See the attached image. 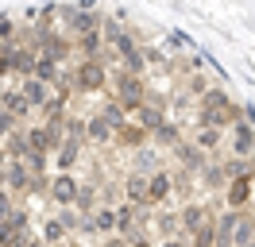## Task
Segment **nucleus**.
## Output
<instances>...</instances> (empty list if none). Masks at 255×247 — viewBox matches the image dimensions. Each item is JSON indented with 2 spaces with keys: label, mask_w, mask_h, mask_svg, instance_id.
I'll use <instances>...</instances> for the list:
<instances>
[{
  "label": "nucleus",
  "mask_w": 255,
  "mask_h": 247,
  "mask_svg": "<svg viewBox=\"0 0 255 247\" xmlns=\"http://www.w3.org/2000/svg\"><path fill=\"white\" fill-rule=\"evenodd\" d=\"M0 108H4L16 124L31 116V105H27V97H23L19 89H4V93H0Z\"/></svg>",
  "instance_id": "obj_11"
},
{
  "label": "nucleus",
  "mask_w": 255,
  "mask_h": 247,
  "mask_svg": "<svg viewBox=\"0 0 255 247\" xmlns=\"http://www.w3.org/2000/svg\"><path fill=\"white\" fill-rule=\"evenodd\" d=\"M74 209H78L81 216H89L97 209V193H93V185H81L78 182V197H74Z\"/></svg>",
  "instance_id": "obj_32"
},
{
  "label": "nucleus",
  "mask_w": 255,
  "mask_h": 247,
  "mask_svg": "<svg viewBox=\"0 0 255 247\" xmlns=\"http://www.w3.org/2000/svg\"><path fill=\"white\" fill-rule=\"evenodd\" d=\"M47 193H50V201H54L58 209H74V197H78V178H74L70 170H62L58 178H50V182H47Z\"/></svg>",
  "instance_id": "obj_5"
},
{
  "label": "nucleus",
  "mask_w": 255,
  "mask_h": 247,
  "mask_svg": "<svg viewBox=\"0 0 255 247\" xmlns=\"http://www.w3.org/2000/svg\"><path fill=\"white\" fill-rule=\"evenodd\" d=\"M244 247H255V240H252V244H244Z\"/></svg>",
  "instance_id": "obj_51"
},
{
  "label": "nucleus",
  "mask_w": 255,
  "mask_h": 247,
  "mask_svg": "<svg viewBox=\"0 0 255 247\" xmlns=\"http://www.w3.org/2000/svg\"><path fill=\"white\" fill-rule=\"evenodd\" d=\"M58 74H62V70H58V62H54V58H47V54H39V58H35V70H31L35 81L54 85V81H58Z\"/></svg>",
  "instance_id": "obj_22"
},
{
  "label": "nucleus",
  "mask_w": 255,
  "mask_h": 247,
  "mask_svg": "<svg viewBox=\"0 0 255 247\" xmlns=\"http://www.w3.org/2000/svg\"><path fill=\"white\" fill-rule=\"evenodd\" d=\"M97 116H101V120L109 124L112 131H116V127H124V124H128V112H124V108H120V105H116L112 97H109V101H105V105H101V112H97Z\"/></svg>",
  "instance_id": "obj_26"
},
{
  "label": "nucleus",
  "mask_w": 255,
  "mask_h": 247,
  "mask_svg": "<svg viewBox=\"0 0 255 247\" xmlns=\"http://www.w3.org/2000/svg\"><path fill=\"white\" fill-rule=\"evenodd\" d=\"M197 178H201L209 189H224V182H228V178H224V170H221V162H205Z\"/></svg>",
  "instance_id": "obj_31"
},
{
  "label": "nucleus",
  "mask_w": 255,
  "mask_h": 247,
  "mask_svg": "<svg viewBox=\"0 0 255 247\" xmlns=\"http://www.w3.org/2000/svg\"><path fill=\"white\" fill-rule=\"evenodd\" d=\"M252 240H255V220L240 209V220H236V228H232V247H244V244H252Z\"/></svg>",
  "instance_id": "obj_23"
},
{
  "label": "nucleus",
  "mask_w": 255,
  "mask_h": 247,
  "mask_svg": "<svg viewBox=\"0 0 255 247\" xmlns=\"http://www.w3.org/2000/svg\"><path fill=\"white\" fill-rule=\"evenodd\" d=\"M155 224H159V236H162V240H170V236L182 232V228H178V213H159V216H155Z\"/></svg>",
  "instance_id": "obj_38"
},
{
  "label": "nucleus",
  "mask_w": 255,
  "mask_h": 247,
  "mask_svg": "<svg viewBox=\"0 0 255 247\" xmlns=\"http://www.w3.org/2000/svg\"><path fill=\"white\" fill-rule=\"evenodd\" d=\"M78 50H81V58H101V54H105V35H101V27L81 31L78 35Z\"/></svg>",
  "instance_id": "obj_16"
},
{
  "label": "nucleus",
  "mask_w": 255,
  "mask_h": 247,
  "mask_svg": "<svg viewBox=\"0 0 255 247\" xmlns=\"http://www.w3.org/2000/svg\"><path fill=\"white\" fill-rule=\"evenodd\" d=\"M244 213H248V216H252V220H255V197L248 201V205H244Z\"/></svg>",
  "instance_id": "obj_48"
},
{
  "label": "nucleus",
  "mask_w": 255,
  "mask_h": 247,
  "mask_svg": "<svg viewBox=\"0 0 255 247\" xmlns=\"http://www.w3.org/2000/svg\"><path fill=\"white\" fill-rule=\"evenodd\" d=\"M255 154V124L240 120L232 124V158H252Z\"/></svg>",
  "instance_id": "obj_8"
},
{
  "label": "nucleus",
  "mask_w": 255,
  "mask_h": 247,
  "mask_svg": "<svg viewBox=\"0 0 255 247\" xmlns=\"http://www.w3.org/2000/svg\"><path fill=\"white\" fill-rule=\"evenodd\" d=\"M85 139H89V143H109L112 127L101 120V116H89V120H85Z\"/></svg>",
  "instance_id": "obj_27"
},
{
  "label": "nucleus",
  "mask_w": 255,
  "mask_h": 247,
  "mask_svg": "<svg viewBox=\"0 0 255 247\" xmlns=\"http://www.w3.org/2000/svg\"><path fill=\"white\" fill-rule=\"evenodd\" d=\"M23 166L31 170V174H47V154H27V158H23Z\"/></svg>",
  "instance_id": "obj_40"
},
{
  "label": "nucleus",
  "mask_w": 255,
  "mask_h": 247,
  "mask_svg": "<svg viewBox=\"0 0 255 247\" xmlns=\"http://www.w3.org/2000/svg\"><path fill=\"white\" fill-rule=\"evenodd\" d=\"M228 101H232V97H228L221 85H209V89L201 93V108H224Z\"/></svg>",
  "instance_id": "obj_35"
},
{
  "label": "nucleus",
  "mask_w": 255,
  "mask_h": 247,
  "mask_svg": "<svg viewBox=\"0 0 255 247\" xmlns=\"http://www.w3.org/2000/svg\"><path fill=\"white\" fill-rule=\"evenodd\" d=\"M0 50H4V43H0Z\"/></svg>",
  "instance_id": "obj_53"
},
{
  "label": "nucleus",
  "mask_w": 255,
  "mask_h": 247,
  "mask_svg": "<svg viewBox=\"0 0 255 247\" xmlns=\"http://www.w3.org/2000/svg\"><path fill=\"white\" fill-rule=\"evenodd\" d=\"M12 209H16V205H12V193H8L4 185H0V220H4V216L12 213Z\"/></svg>",
  "instance_id": "obj_42"
},
{
  "label": "nucleus",
  "mask_w": 255,
  "mask_h": 247,
  "mask_svg": "<svg viewBox=\"0 0 255 247\" xmlns=\"http://www.w3.org/2000/svg\"><path fill=\"white\" fill-rule=\"evenodd\" d=\"M0 147H4V154H8V158H19V162L31 154V147H27V135H23V131H8V135L0 139Z\"/></svg>",
  "instance_id": "obj_21"
},
{
  "label": "nucleus",
  "mask_w": 255,
  "mask_h": 247,
  "mask_svg": "<svg viewBox=\"0 0 255 247\" xmlns=\"http://www.w3.org/2000/svg\"><path fill=\"white\" fill-rule=\"evenodd\" d=\"M124 197H128V205H135V209H151L147 205V174H128L124 178Z\"/></svg>",
  "instance_id": "obj_13"
},
{
  "label": "nucleus",
  "mask_w": 255,
  "mask_h": 247,
  "mask_svg": "<svg viewBox=\"0 0 255 247\" xmlns=\"http://www.w3.org/2000/svg\"><path fill=\"white\" fill-rule=\"evenodd\" d=\"M35 58H39V46H12V54H8V66H12V74L31 77Z\"/></svg>",
  "instance_id": "obj_12"
},
{
  "label": "nucleus",
  "mask_w": 255,
  "mask_h": 247,
  "mask_svg": "<svg viewBox=\"0 0 255 247\" xmlns=\"http://www.w3.org/2000/svg\"><path fill=\"white\" fill-rule=\"evenodd\" d=\"M27 247H43V244H35V240H31V244H27Z\"/></svg>",
  "instance_id": "obj_49"
},
{
  "label": "nucleus",
  "mask_w": 255,
  "mask_h": 247,
  "mask_svg": "<svg viewBox=\"0 0 255 247\" xmlns=\"http://www.w3.org/2000/svg\"><path fill=\"white\" fill-rule=\"evenodd\" d=\"M170 193H174L170 189V174L166 170H151L147 174V205H162Z\"/></svg>",
  "instance_id": "obj_10"
},
{
  "label": "nucleus",
  "mask_w": 255,
  "mask_h": 247,
  "mask_svg": "<svg viewBox=\"0 0 255 247\" xmlns=\"http://www.w3.org/2000/svg\"><path fill=\"white\" fill-rule=\"evenodd\" d=\"M221 139H224V131H217V127H197L190 143H193V147H197V151L213 154V151H221Z\"/></svg>",
  "instance_id": "obj_20"
},
{
  "label": "nucleus",
  "mask_w": 255,
  "mask_h": 247,
  "mask_svg": "<svg viewBox=\"0 0 255 247\" xmlns=\"http://www.w3.org/2000/svg\"><path fill=\"white\" fill-rule=\"evenodd\" d=\"M66 101H70L66 93H50V97H47V105L39 108V112H43L47 120H62V116H66Z\"/></svg>",
  "instance_id": "obj_29"
},
{
  "label": "nucleus",
  "mask_w": 255,
  "mask_h": 247,
  "mask_svg": "<svg viewBox=\"0 0 255 247\" xmlns=\"http://www.w3.org/2000/svg\"><path fill=\"white\" fill-rule=\"evenodd\" d=\"M62 139H78V143H85V120H78V116H66L62 120Z\"/></svg>",
  "instance_id": "obj_39"
},
{
  "label": "nucleus",
  "mask_w": 255,
  "mask_h": 247,
  "mask_svg": "<svg viewBox=\"0 0 255 247\" xmlns=\"http://www.w3.org/2000/svg\"><path fill=\"white\" fill-rule=\"evenodd\" d=\"M112 101L124 108V112H135V108L143 105V97H147V85H143V77H135V74H116V81H112Z\"/></svg>",
  "instance_id": "obj_1"
},
{
  "label": "nucleus",
  "mask_w": 255,
  "mask_h": 247,
  "mask_svg": "<svg viewBox=\"0 0 255 247\" xmlns=\"http://www.w3.org/2000/svg\"><path fill=\"white\" fill-rule=\"evenodd\" d=\"M209 89V81L205 77H197V74H190V85H186V93H190V97H201V93Z\"/></svg>",
  "instance_id": "obj_41"
},
{
  "label": "nucleus",
  "mask_w": 255,
  "mask_h": 247,
  "mask_svg": "<svg viewBox=\"0 0 255 247\" xmlns=\"http://www.w3.org/2000/svg\"><path fill=\"white\" fill-rule=\"evenodd\" d=\"M162 120H166V112H159V108H151V105H139V108H135V124L143 127L147 135H151V131H155Z\"/></svg>",
  "instance_id": "obj_24"
},
{
  "label": "nucleus",
  "mask_w": 255,
  "mask_h": 247,
  "mask_svg": "<svg viewBox=\"0 0 255 247\" xmlns=\"http://www.w3.org/2000/svg\"><path fill=\"white\" fill-rule=\"evenodd\" d=\"M66 236H70V232L62 228V220H58V216H50L47 224H43V240H47V244H66Z\"/></svg>",
  "instance_id": "obj_36"
},
{
  "label": "nucleus",
  "mask_w": 255,
  "mask_h": 247,
  "mask_svg": "<svg viewBox=\"0 0 255 247\" xmlns=\"http://www.w3.org/2000/svg\"><path fill=\"white\" fill-rule=\"evenodd\" d=\"M139 50H143V62H147V66H155V70H162V74H170V70H174V62L166 58V50H162V46H139Z\"/></svg>",
  "instance_id": "obj_28"
},
{
  "label": "nucleus",
  "mask_w": 255,
  "mask_h": 247,
  "mask_svg": "<svg viewBox=\"0 0 255 247\" xmlns=\"http://www.w3.org/2000/svg\"><path fill=\"white\" fill-rule=\"evenodd\" d=\"M139 220H143V216H139L135 205H120V209H116V232L124 236L128 244H131L135 236H143V232H139Z\"/></svg>",
  "instance_id": "obj_9"
},
{
  "label": "nucleus",
  "mask_w": 255,
  "mask_h": 247,
  "mask_svg": "<svg viewBox=\"0 0 255 247\" xmlns=\"http://www.w3.org/2000/svg\"><path fill=\"white\" fill-rule=\"evenodd\" d=\"M54 151H58V154H54L58 170H74V166H78V158H81V143H78V139H62Z\"/></svg>",
  "instance_id": "obj_19"
},
{
  "label": "nucleus",
  "mask_w": 255,
  "mask_h": 247,
  "mask_svg": "<svg viewBox=\"0 0 255 247\" xmlns=\"http://www.w3.org/2000/svg\"><path fill=\"white\" fill-rule=\"evenodd\" d=\"M120 70H124V74H135V77H143V70H147V62H143V50L135 46L131 54H124V58H120Z\"/></svg>",
  "instance_id": "obj_34"
},
{
  "label": "nucleus",
  "mask_w": 255,
  "mask_h": 247,
  "mask_svg": "<svg viewBox=\"0 0 255 247\" xmlns=\"http://www.w3.org/2000/svg\"><path fill=\"white\" fill-rule=\"evenodd\" d=\"M112 139H116L120 147H135V151H139V147H147V139H151V135H147L139 124H124V127L112 131Z\"/></svg>",
  "instance_id": "obj_15"
},
{
  "label": "nucleus",
  "mask_w": 255,
  "mask_h": 247,
  "mask_svg": "<svg viewBox=\"0 0 255 247\" xmlns=\"http://www.w3.org/2000/svg\"><path fill=\"white\" fill-rule=\"evenodd\" d=\"M19 93L27 97V105H31V112H39V108L47 105V97H50V85H43V81H35V77H23V85H19Z\"/></svg>",
  "instance_id": "obj_17"
},
{
  "label": "nucleus",
  "mask_w": 255,
  "mask_h": 247,
  "mask_svg": "<svg viewBox=\"0 0 255 247\" xmlns=\"http://www.w3.org/2000/svg\"><path fill=\"white\" fill-rule=\"evenodd\" d=\"M170 151H174L178 166L186 170L190 178H197V174H201V166H205V162H209V154H205V151H197V147H193V143H186V139H182V143H174Z\"/></svg>",
  "instance_id": "obj_7"
},
{
  "label": "nucleus",
  "mask_w": 255,
  "mask_h": 247,
  "mask_svg": "<svg viewBox=\"0 0 255 247\" xmlns=\"http://www.w3.org/2000/svg\"><path fill=\"white\" fill-rule=\"evenodd\" d=\"M217 244V228H213V220H205L197 232H190V247H213Z\"/></svg>",
  "instance_id": "obj_33"
},
{
  "label": "nucleus",
  "mask_w": 255,
  "mask_h": 247,
  "mask_svg": "<svg viewBox=\"0 0 255 247\" xmlns=\"http://www.w3.org/2000/svg\"><path fill=\"white\" fill-rule=\"evenodd\" d=\"M151 170H159V158L151 147H139L135 151V174H151Z\"/></svg>",
  "instance_id": "obj_37"
},
{
  "label": "nucleus",
  "mask_w": 255,
  "mask_h": 247,
  "mask_svg": "<svg viewBox=\"0 0 255 247\" xmlns=\"http://www.w3.org/2000/svg\"><path fill=\"white\" fill-rule=\"evenodd\" d=\"M66 27L70 31H93V27H101V15L97 12H85V8H70V12H66Z\"/></svg>",
  "instance_id": "obj_18"
},
{
  "label": "nucleus",
  "mask_w": 255,
  "mask_h": 247,
  "mask_svg": "<svg viewBox=\"0 0 255 247\" xmlns=\"http://www.w3.org/2000/svg\"><path fill=\"white\" fill-rule=\"evenodd\" d=\"M8 54H12V46L4 43V50H0V81H4V77L12 74V66H8Z\"/></svg>",
  "instance_id": "obj_43"
},
{
  "label": "nucleus",
  "mask_w": 255,
  "mask_h": 247,
  "mask_svg": "<svg viewBox=\"0 0 255 247\" xmlns=\"http://www.w3.org/2000/svg\"><path fill=\"white\" fill-rule=\"evenodd\" d=\"M66 247H81V244H66Z\"/></svg>",
  "instance_id": "obj_52"
},
{
  "label": "nucleus",
  "mask_w": 255,
  "mask_h": 247,
  "mask_svg": "<svg viewBox=\"0 0 255 247\" xmlns=\"http://www.w3.org/2000/svg\"><path fill=\"white\" fill-rule=\"evenodd\" d=\"M151 139L159 143V147H174V143H182V127L178 124H170V120H162L155 131H151Z\"/></svg>",
  "instance_id": "obj_25"
},
{
  "label": "nucleus",
  "mask_w": 255,
  "mask_h": 247,
  "mask_svg": "<svg viewBox=\"0 0 255 247\" xmlns=\"http://www.w3.org/2000/svg\"><path fill=\"white\" fill-rule=\"evenodd\" d=\"M8 131H16V120H12V116H8L4 108H0V139L8 135Z\"/></svg>",
  "instance_id": "obj_44"
},
{
  "label": "nucleus",
  "mask_w": 255,
  "mask_h": 247,
  "mask_svg": "<svg viewBox=\"0 0 255 247\" xmlns=\"http://www.w3.org/2000/svg\"><path fill=\"white\" fill-rule=\"evenodd\" d=\"M224 178H240V174H255V158H224L221 162Z\"/></svg>",
  "instance_id": "obj_30"
},
{
  "label": "nucleus",
  "mask_w": 255,
  "mask_h": 247,
  "mask_svg": "<svg viewBox=\"0 0 255 247\" xmlns=\"http://www.w3.org/2000/svg\"><path fill=\"white\" fill-rule=\"evenodd\" d=\"M162 247H190V244H186L182 236H170V240H162Z\"/></svg>",
  "instance_id": "obj_46"
},
{
  "label": "nucleus",
  "mask_w": 255,
  "mask_h": 247,
  "mask_svg": "<svg viewBox=\"0 0 255 247\" xmlns=\"http://www.w3.org/2000/svg\"><path fill=\"white\" fill-rule=\"evenodd\" d=\"M105 247H131V244H128L124 236H112V240H105Z\"/></svg>",
  "instance_id": "obj_47"
},
{
  "label": "nucleus",
  "mask_w": 255,
  "mask_h": 247,
  "mask_svg": "<svg viewBox=\"0 0 255 247\" xmlns=\"http://www.w3.org/2000/svg\"><path fill=\"white\" fill-rule=\"evenodd\" d=\"M205 220H213V209H205V205H186V209L178 213V228L190 236V232H197Z\"/></svg>",
  "instance_id": "obj_14"
},
{
  "label": "nucleus",
  "mask_w": 255,
  "mask_h": 247,
  "mask_svg": "<svg viewBox=\"0 0 255 247\" xmlns=\"http://www.w3.org/2000/svg\"><path fill=\"white\" fill-rule=\"evenodd\" d=\"M12 19H8V15H0V43H8V39H12Z\"/></svg>",
  "instance_id": "obj_45"
},
{
  "label": "nucleus",
  "mask_w": 255,
  "mask_h": 247,
  "mask_svg": "<svg viewBox=\"0 0 255 247\" xmlns=\"http://www.w3.org/2000/svg\"><path fill=\"white\" fill-rule=\"evenodd\" d=\"M0 162H4V147H0Z\"/></svg>",
  "instance_id": "obj_50"
},
{
  "label": "nucleus",
  "mask_w": 255,
  "mask_h": 247,
  "mask_svg": "<svg viewBox=\"0 0 255 247\" xmlns=\"http://www.w3.org/2000/svg\"><path fill=\"white\" fill-rule=\"evenodd\" d=\"M0 185H4L8 193H27V185H31V170L23 166L19 158H8V162H0Z\"/></svg>",
  "instance_id": "obj_4"
},
{
  "label": "nucleus",
  "mask_w": 255,
  "mask_h": 247,
  "mask_svg": "<svg viewBox=\"0 0 255 247\" xmlns=\"http://www.w3.org/2000/svg\"><path fill=\"white\" fill-rule=\"evenodd\" d=\"M31 46H39V54H47V58H54V62H66L70 54H74V43H70L66 35H58V31H47V27L35 31Z\"/></svg>",
  "instance_id": "obj_3"
},
{
  "label": "nucleus",
  "mask_w": 255,
  "mask_h": 247,
  "mask_svg": "<svg viewBox=\"0 0 255 247\" xmlns=\"http://www.w3.org/2000/svg\"><path fill=\"white\" fill-rule=\"evenodd\" d=\"M74 85L81 93H105L109 89V70L101 58H81L78 70H74Z\"/></svg>",
  "instance_id": "obj_2"
},
{
  "label": "nucleus",
  "mask_w": 255,
  "mask_h": 247,
  "mask_svg": "<svg viewBox=\"0 0 255 247\" xmlns=\"http://www.w3.org/2000/svg\"><path fill=\"white\" fill-rule=\"evenodd\" d=\"M255 193V174H240V178H228L224 182V201L228 209H244Z\"/></svg>",
  "instance_id": "obj_6"
}]
</instances>
